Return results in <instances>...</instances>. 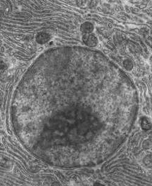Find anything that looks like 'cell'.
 Segmentation results:
<instances>
[{
  "label": "cell",
  "instance_id": "obj_2",
  "mask_svg": "<svg viewBox=\"0 0 152 186\" xmlns=\"http://www.w3.org/2000/svg\"><path fill=\"white\" fill-rule=\"evenodd\" d=\"M36 40L37 42L40 44H44L49 41V35L46 33L42 32L37 35L36 37Z\"/></svg>",
  "mask_w": 152,
  "mask_h": 186
},
{
  "label": "cell",
  "instance_id": "obj_3",
  "mask_svg": "<svg viewBox=\"0 0 152 186\" xmlns=\"http://www.w3.org/2000/svg\"><path fill=\"white\" fill-rule=\"evenodd\" d=\"M93 26L92 24L89 22H86L83 24L81 26V30L84 33L89 34L93 30Z\"/></svg>",
  "mask_w": 152,
  "mask_h": 186
},
{
  "label": "cell",
  "instance_id": "obj_1",
  "mask_svg": "<svg viewBox=\"0 0 152 186\" xmlns=\"http://www.w3.org/2000/svg\"><path fill=\"white\" fill-rule=\"evenodd\" d=\"M83 40L89 46H95L97 43V38L93 34H85L83 37Z\"/></svg>",
  "mask_w": 152,
  "mask_h": 186
}]
</instances>
